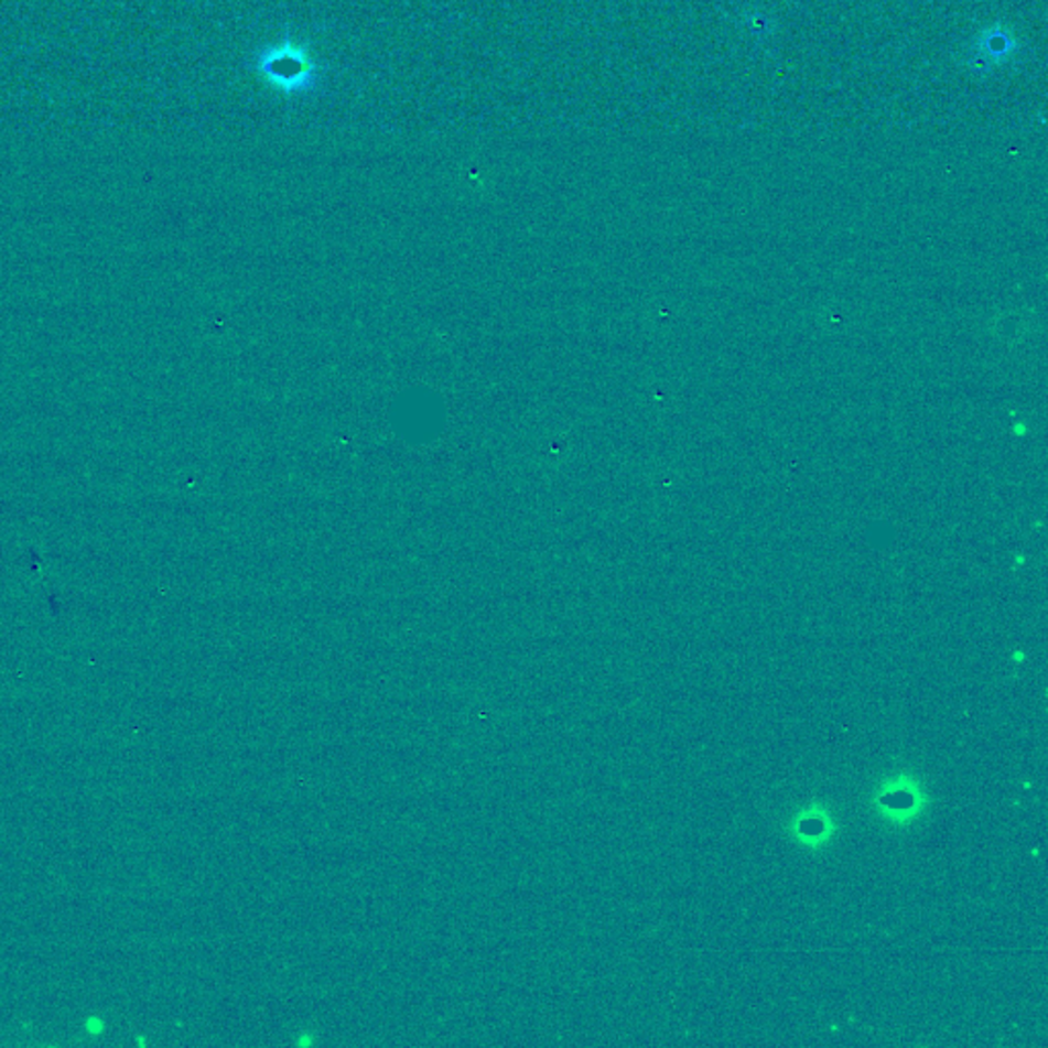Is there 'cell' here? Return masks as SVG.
<instances>
[{
  "label": "cell",
  "mask_w": 1048,
  "mask_h": 1048,
  "mask_svg": "<svg viewBox=\"0 0 1048 1048\" xmlns=\"http://www.w3.org/2000/svg\"><path fill=\"white\" fill-rule=\"evenodd\" d=\"M259 73L283 93H300L314 85L316 64L303 47L288 40L260 54Z\"/></svg>",
  "instance_id": "cell-1"
}]
</instances>
